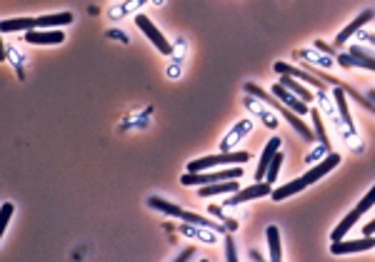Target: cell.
<instances>
[{
	"label": "cell",
	"instance_id": "30",
	"mask_svg": "<svg viewBox=\"0 0 375 262\" xmlns=\"http://www.w3.org/2000/svg\"><path fill=\"white\" fill-rule=\"evenodd\" d=\"M13 212H15L13 203H3V208H0V235L6 232V228H8V223H10Z\"/></svg>",
	"mask_w": 375,
	"mask_h": 262
},
{
	"label": "cell",
	"instance_id": "4",
	"mask_svg": "<svg viewBox=\"0 0 375 262\" xmlns=\"http://www.w3.org/2000/svg\"><path fill=\"white\" fill-rule=\"evenodd\" d=\"M333 100H336V108H338V118H340L343 128H345V132H348V145L353 148V150L360 152V150H363V145H360V140H358L356 123H353V118H350L348 92H345V88H343V85H336V90H333Z\"/></svg>",
	"mask_w": 375,
	"mask_h": 262
},
{
	"label": "cell",
	"instance_id": "1",
	"mask_svg": "<svg viewBox=\"0 0 375 262\" xmlns=\"http://www.w3.org/2000/svg\"><path fill=\"white\" fill-rule=\"evenodd\" d=\"M245 92H248V95H253V98H258V100H263V103L268 105V108H273L278 115H283V120H288L290 128H293V130H296L303 140H308V143H313V140H316L313 130H310L308 125L300 120V115H298V112H293L290 108H285V105L280 103V100H278L273 92H265L263 88L256 85V83H245Z\"/></svg>",
	"mask_w": 375,
	"mask_h": 262
},
{
	"label": "cell",
	"instance_id": "10",
	"mask_svg": "<svg viewBox=\"0 0 375 262\" xmlns=\"http://www.w3.org/2000/svg\"><path fill=\"white\" fill-rule=\"evenodd\" d=\"M375 250V235H363L360 240H338L330 245L333 255H353V252H368Z\"/></svg>",
	"mask_w": 375,
	"mask_h": 262
},
{
	"label": "cell",
	"instance_id": "6",
	"mask_svg": "<svg viewBox=\"0 0 375 262\" xmlns=\"http://www.w3.org/2000/svg\"><path fill=\"white\" fill-rule=\"evenodd\" d=\"M270 192H273V183H268V180H258L256 185H250V188H243V190L233 192L223 205L225 208H235V205L250 203V200H258V197H270Z\"/></svg>",
	"mask_w": 375,
	"mask_h": 262
},
{
	"label": "cell",
	"instance_id": "16",
	"mask_svg": "<svg viewBox=\"0 0 375 262\" xmlns=\"http://www.w3.org/2000/svg\"><path fill=\"white\" fill-rule=\"evenodd\" d=\"M280 145H283V140H280V138H270L268 140V145H265L263 152H260V160H258L256 180H265V172H268V168H270V163H273L276 152L280 150Z\"/></svg>",
	"mask_w": 375,
	"mask_h": 262
},
{
	"label": "cell",
	"instance_id": "18",
	"mask_svg": "<svg viewBox=\"0 0 375 262\" xmlns=\"http://www.w3.org/2000/svg\"><path fill=\"white\" fill-rule=\"evenodd\" d=\"M293 58H305L308 63H313L316 68H320V70H330V68L336 66V58H330V55L320 52L318 48H303V50H296L293 52Z\"/></svg>",
	"mask_w": 375,
	"mask_h": 262
},
{
	"label": "cell",
	"instance_id": "36",
	"mask_svg": "<svg viewBox=\"0 0 375 262\" xmlns=\"http://www.w3.org/2000/svg\"><path fill=\"white\" fill-rule=\"evenodd\" d=\"M108 38H118L120 43H131V40H128V35L120 33V30H108Z\"/></svg>",
	"mask_w": 375,
	"mask_h": 262
},
{
	"label": "cell",
	"instance_id": "35",
	"mask_svg": "<svg viewBox=\"0 0 375 262\" xmlns=\"http://www.w3.org/2000/svg\"><path fill=\"white\" fill-rule=\"evenodd\" d=\"M353 50L363 52V55H368V58H375V48L373 46H353Z\"/></svg>",
	"mask_w": 375,
	"mask_h": 262
},
{
	"label": "cell",
	"instance_id": "34",
	"mask_svg": "<svg viewBox=\"0 0 375 262\" xmlns=\"http://www.w3.org/2000/svg\"><path fill=\"white\" fill-rule=\"evenodd\" d=\"M313 48H318V50L325 52V55H330V58H336V55H338V52H336V46H328L325 40H316V43H313Z\"/></svg>",
	"mask_w": 375,
	"mask_h": 262
},
{
	"label": "cell",
	"instance_id": "28",
	"mask_svg": "<svg viewBox=\"0 0 375 262\" xmlns=\"http://www.w3.org/2000/svg\"><path fill=\"white\" fill-rule=\"evenodd\" d=\"M310 118H313V123H316V132H318V140H320V145L330 148V140H328V132H325V125H323L320 110H310Z\"/></svg>",
	"mask_w": 375,
	"mask_h": 262
},
{
	"label": "cell",
	"instance_id": "8",
	"mask_svg": "<svg viewBox=\"0 0 375 262\" xmlns=\"http://www.w3.org/2000/svg\"><path fill=\"white\" fill-rule=\"evenodd\" d=\"M373 18H375V10H373V8H365L363 13H358V15H356V20H350L348 26L343 28L340 33L336 35V40H333V46H336V48L345 46V43H348V40H353V35L360 33L363 28L368 26V23H370Z\"/></svg>",
	"mask_w": 375,
	"mask_h": 262
},
{
	"label": "cell",
	"instance_id": "39",
	"mask_svg": "<svg viewBox=\"0 0 375 262\" xmlns=\"http://www.w3.org/2000/svg\"><path fill=\"white\" fill-rule=\"evenodd\" d=\"M373 232H375V220H370V223L363 228V235H373Z\"/></svg>",
	"mask_w": 375,
	"mask_h": 262
},
{
	"label": "cell",
	"instance_id": "25",
	"mask_svg": "<svg viewBox=\"0 0 375 262\" xmlns=\"http://www.w3.org/2000/svg\"><path fill=\"white\" fill-rule=\"evenodd\" d=\"M278 83L288 88L290 92H296L298 98L305 100V103H310V100H313V90H310L308 85H300V83H298L296 78H290V75H280V80H278Z\"/></svg>",
	"mask_w": 375,
	"mask_h": 262
},
{
	"label": "cell",
	"instance_id": "40",
	"mask_svg": "<svg viewBox=\"0 0 375 262\" xmlns=\"http://www.w3.org/2000/svg\"><path fill=\"white\" fill-rule=\"evenodd\" d=\"M151 3H155V6H160V3H163V0H151Z\"/></svg>",
	"mask_w": 375,
	"mask_h": 262
},
{
	"label": "cell",
	"instance_id": "21",
	"mask_svg": "<svg viewBox=\"0 0 375 262\" xmlns=\"http://www.w3.org/2000/svg\"><path fill=\"white\" fill-rule=\"evenodd\" d=\"M38 28V18H10L0 23L3 33H18V30H33Z\"/></svg>",
	"mask_w": 375,
	"mask_h": 262
},
{
	"label": "cell",
	"instance_id": "19",
	"mask_svg": "<svg viewBox=\"0 0 375 262\" xmlns=\"http://www.w3.org/2000/svg\"><path fill=\"white\" fill-rule=\"evenodd\" d=\"M180 235L191 237V240H200V243H205V245H215L218 243V237H215V232H213V230L200 228V225H191V223H185L183 228H180Z\"/></svg>",
	"mask_w": 375,
	"mask_h": 262
},
{
	"label": "cell",
	"instance_id": "22",
	"mask_svg": "<svg viewBox=\"0 0 375 262\" xmlns=\"http://www.w3.org/2000/svg\"><path fill=\"white\" fill-rule=\"evenodd\" d=\"M358 220H360V212H358V210H350L348 215H345V217L340 220V225H338V228L333 230L330 240H333V243H338V240H345V235H348L350 230H353V225H356Z\"/></svg>",
	"mask_w": 375,
	"mask_h": 262
},
{
	"label": "cell",
	"instance_id": "38",
	"mask_svg": "<svg viewBox=\"0 0 375 262\" xmlns=\"http://www.w3.org/2000/svg\"><path fill=\"white\" fill-rule=\"evenodd\" d=\"M193 255H195V248H188V250H183V252H180L178 260L183 262V260H188V257H193Z\"/></svg>",
	"mask_w": 375,
	"mask_h": 262
},
{
	"label": "cell",
	"instance_id": "3",
	"mask_svg": "<svg viewBox=\"0 0 375 262\" xmlns=\"http://www.w3.org/2000/svg\"><path fill=\"white\" fill-rule=\"evenodd\" d=\"M243 177V165H231L223 170H203V172H185L180 177V185L185 188H203V185L220 183V180H240Z\"/></svg>",
	"mask_w": 375,
	"mask_h": 262
},
{
	"label": "cell",
	"instance_id": "20",
	"mask_svg": "<svg viewBox=\"0 0 375 262\" xmlns=\"http://www.w3.org/2000/svg\"><path fill=\"white\" fill-rule=\"evenodd\" d=\"M305 188H308L305 177H298V180H293V183H285V185H280V188H276V190L270 192V200L280 203V200H288L290 195H298V192L305 190Z\"/></svg>",
	"mask_w": 375,
	"mask_h": 262
},
{
	"label": "cell",
	"instance_id": "12",
	"mask_svg": "<svg viewBox=\"0 0 375 262\" xmlns=\"http://www.w3.org/2000/svg\"><path fill=\"white\" fill-rule=\"evenodd\" d=\"M66 40V35L55 30V28H33L26 30V43L30 46H60Z\"/></svg>",
	"mask_w": 375,
	"mask_h": 262
},
{
	"label": "cell",
	"instance_id": "11",
	"mask_svg": "<svg viewBox=\"0 0 375 262\" xmlns=\"http://www.w3.org/2000/svg\"><path fill=\"white\" fill-rule=\"evenodd\" d=\"M253 128H256V120H250V118L235 120V125L231 128V132H228V135H225V140L220 143V152L235 150V145L240 143L243 138H248L250 132H253Z\"/></svg>",
	"mask_w": 375,
	"mask_h": 262
},
{
	"label": "cell",
	"instance_id": "2",
	"mask_svg": "<svg viewBox=\"0 0 375 262\" xmlns=\"http://www.w3.org/2000/svg\"><path fill=\"white\" fill-rule=\"evenodd\" d=\"M250 160V152L245 150H231V152H218V155H205L191 160L188 163V172H203L215 170V168H231V165H245Z\"/></svg>",
	"mask_w": 375,
	"mask_h": 262
},
{
	"label": "cell",
	"instance_id": "17",
	"mask_svg": "<svg viewBox=\"0 0 375 262\" xmlns=\"http://www.w3.org/2000/svg\"><path fill=\"white\" fill-rule=\"evenodd\" d=\"M240 190V180H220V183H211L198 188V195L200 197H215V195H233V192Z\"/></svg>",
	"mask_w": 375,
	"mask_h": 262
},
{
	"label": "cell",
	"instance_id": "37",
	"mask_svg": "<svg viewBox=\"0 0 375 262\" xmlns=\"http://www.w3.org/2000/svg\"><path fill=\"white\" fill-rule=\"evenodd\" d=\"M360 40L365 46H373L375 48V33H360Z\"/></svg>",
	"mask_w": 375,
	"mask_h": 262
},
{
	"label": "cell",
	"instance_id": "26",
	"mask_svg": "<svg viewBox=\"0 0 375 262\" xmlns=\"http://www.w3.org/2000/svg\"><path fill=\"white\" fill-rule=\"evenodd\" d=\"M265 237H268L270 260H283V248H280V230H278L276 225H268V230H265Z\"/></svg>",
	"mask_w": 375,
	"mask_h": 262
},
{
	"label": "cell",
	"instance_id": "14",
	"mask_svg": "<svg viewBox=\"0 0 375 262\" xmlns=\"http://www.w3.org/2000/svg\"><path fill=\"white\" fill-rule=\"evenodd\" d=\"M338 165H340V155H338V152L330 150L328 155L323 157V160H318V163L313 165V168H310L308 172H305V175H303V177H305V183H308V185L318 183L320 177H325L330 170H333V168H338Z\"/></svg>",
	"mask_w": 375,
	"mask_h": 262
},
{
	"label": "cell",
	"instance_id": "24",
	"mask_svg": "<svg viewBox=\"0 0 375 262\" xmlns=\"http://www.w3.org/2000/svg\"><path fill=\"white\" fill-rule=\"evenodd\" d=\"M75 15L73 13H53V15H40L38 18V28H63V26H70Z\"/></svg>",
	"mask_w": 375,
	"mask_h": 262
},
{
	"label": "cell",
	"instance_id": "7",
	"mask_svg": "<svg viewBox=\"0 0 375 262\" xmlns=\"http://www.w3.org/2000/svg\"><path fill=\"white\" fill-rule=\"evenodd\" d=\"M243 105L248 108L250 115H256L260 123L268 128V130H278V125H280V118H278V112L273 110V108H268V105L263 103V100H258L253 98V95H248L245 92V98H243Z\"/></svg>",
	"mask_w": 375,
	"mask_h": 262
},
{
	"label": "cell",
	"instance_id": "33",
	"mask_svg": "<svg viewBox=\"0 0 375 262\" xmlns=\"http://www.w3.org/2000/svg\"><path fill=\"white\" fill-rule=\"evenodd\" d=\"M211 215H218V217H220V220L225 223V228L231 230V232H233V230H238V220H233V217H225V215H223V210L215 208V205H211Z\"/></svg>",
	"mask_w": 375,
	"mask_h": 262
},
{
	"label": "cell",
	"instance_id": "23",
	"mask_svg": "<svg viewBox=\"0 0 375 262\" xmlns=\"http://www.w3.org/2000/svg\"><path fill=\"white\" fill-rule=\"evenodd\" d=\"M148 205H151L153 210H160V212H165V215H171V217L183 215V208H180V205L171 203V200H165V197H158V195L148 197Z\"/></svg>",
	"mask_w": 375,
	"mask_h": 262
},
{
	"label": "cell",
	"instance_id": "13",
	"mask_svg": "<svg viewBox=\"0 0 375 262\" xmlns=\"http://www.w3.org/2000/svg\"><path fill=\"white\" fill-rule=\"evenodd\" d=\"M336 63L345 70H353V68H363V70H375V58H368V55H363V52L353 50L350 48L348 52H338L336 55Z\"/></svg>",
	"mask_w": 375,
	"mask_h": 262
},
{
	"label": "cell",
	"instance_id": "32",
	"mask_svg": "<svg viewBox=\"0 0 375 262\" xmlns=\"http://www.w3.org/2000/svg\"><path fill=\"white\" fill-rule=\"evenodd\" d=\"M225 255H228V260H231V262L238 260L235 237H233V232H225Z\"/></svg>",
	"mask_w": 375,
	"mask_h": 262
},
{
	"label": "cell",
	"instance_id": "9",
	"mask_svg": "<svg viewBox=\"0 0 375 262\" xmlns=\"http://www.w3.org/2000/svg\"><path fill=\"white\" fill-rule=\"evenodd\" d=\"M276 72L278 75H290V78H296V80H303L305 85L316 88V90H325V85H328L325 80H320L318 75H313V72L300 70V68L290 66V63H283V60H276Z\"/></svg>",
	"mask_w": 375,
	"mask_h": 262
},
{
	"label": "cell",
	"instance_id": "15",
	"mask_svg": "<svg viewBox=\"0 0 375 262\" xmlns=\"http://www.w3.org/2000/svg\"><path fill=\"white\" fill-rule=\"evenodd\" d=\"M273 95H276V98L280 100V103H283L285 108H290L293 112H298V115H310L308 103L298 98L296 92H290L285 85H280V83H276V85H273Z\"/></svg>",
	"mask_w": 375,
	"mask_h": 262
},
{
	"label": "cell",
	"instance_id": "29",
	"mask_svg": "<svg viewBox=\"0 0 375 262\" xmlns=\"http://www.w3.org/2000/svg\"><path fill=\"white\" fill-rule=\"evenodd\" d=\"M283 160H285V155L278 150L276 157H273V163H270L268 172H265V180H268V183H276V180H278V172H280V165H283Z\"/></svg>",
	"mask_w": 375,
	"mask_h": 262
},
{
	"label": "cell",
	"instance_id": "27",
	"mask_svg": "<svg viewBox=\"0 0 375 262\" xmlns=\"http://www.w3.org/2000/svg\"><path fill=\"white\" fill-rule=\"evenodd\" d=\"M148 0H125V3H120V6L110 8V18H128V15H133L135 10H138L140 6H145Z\"/></svg>",
	"mask_w": 375,
	"mask_h": 262
},
{
	"label": "cell",
	"instance_id": "5",
	"mask_svg": "<svg viewBox=\"0 0 375 262\" xmlns=\"http://www.w3.org/2000/svg\"><path fill=\"white\" fill-rule=\"evenodd\" d=\"M135 26H138L140 30L148 35V40H151L153 46H155V50H158L160 55H173V50H175V48H173V43L165 38L163 33H160L158 28H155V23H153L148 15H143V13L135 15Z\"/></svg>",
	"mask_w": 375,
	"mask_h": 262
},
{
	"label": "cell",
	"instance_id": "31",
	"mask_svg": "<svg viewBox=\"0 0 375 262\" xmlns=\"http://www.w3.org/2000/svg\"><path fill=\"white\" fill-rule=\"evenodd\" d=\"M373 205H375V185L370 188L368 192H365V197H363L360 203H358V208H356V210L360 212V215H365V212H368V210L373 208Z\"/></svg>",
	"mask_w": 375,
	"mask_h": 262
}]
</instances>
